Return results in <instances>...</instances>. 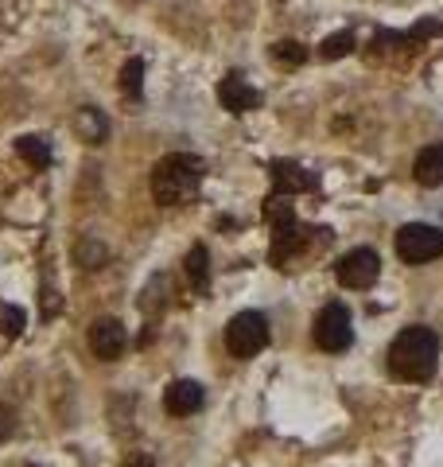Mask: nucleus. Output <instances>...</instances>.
<instances>
[{"instance_id": "obj_1", "label": "nucleus", "mask_w": 443, "mask_h": 467, "mask_svg": "<svg viewBox=\"0 0 443 467\" xmlns=\"http://www.w3.org/2000/svg\"><path fill=\"white\" fill-rule=\"evenodd\" d=\"M436 358H439V335L420 324L405 327L389 347V370L405 378V382H428L436 374Z\"/></svg>"}, {"instance_id": "obj_2", "label": "nucleus", "mask_w": 443, "mask_h": 467, "mask_svg": "<svg viewBox=\"0 0 443 467\" xmlns=\"http://www.w3.org/2000/svg\"><path fill=\"white\" fill-rule=\"evenodd\" d=\"M202 175H206V164L199 156L171 152L152 168V195H156V202H164V207H183V202L199 195Z\"/></svg>"}, {"instance_id": "obj_3", "label": "nucleus", "mask_w": 443, "mask_h": 467, "mask_svg": "<svg viewBox=\"0 0 443 467\" xmlns=\"http://www.w3.org/2000/svg\"><path fill=\"white\" fill-rule=\"evenodd\" d=\"M393 250L405 265H428V261H436L443 254V230L428 223H408L397 230Z\"/></svg>"}, {"instance_id": "obj_4", "label": "nucleus", "mask_w": 443, "mask_h": 467, "mask_svg": "<svg viewBox=\"0 0 443 467\" xmlns=\"http://www.w3.org/2000/svg\"><path fill=\"white\" fill-rule=\"evenodd\" d=\"M226 347L233 358H253L269 347V319L261 312H238L226 324Z\"/></svg>"}, {"instance_id": "obj_5", "label": "nucleus", "mask_w": 443, "mask_h": 467, "mask_svg": "<svg viewBox=\"0 0 443 467\" xmlns=\"http://www.w3.org/2000/svg\"><path fill=\"white\" fill-rule=\"evenodd\" d=\"M315 343L323 350H331V355H338V350H346L354 343V324H350L346 304H327L315 316Z\"/></svg>"}, {"instance_id": "obj_6", "label": "nucleus", "mask_w": 443, "mask_h": 467, "mask_svg": "<svg viewBox=\"0 0 443 467\" xmlns=\"http://www.w3.org/2000/svg\"><path fill=\"white\" fill-rule=\"evenodd\" d=\"M377 273H381V261L374 250H366V245H358V250H350L338 257V265H335V276H338V285L343 288H369L377 281Z\"/></svg>"}, {"instance_id": "obj_7", "label": "nucleus", "mask_w": 443, "mask_h": 467, "mask_svg": "<svg viewBox=\"0 0 443 467\" xmlns=\"http://www.w3.org/2000/svg\"><path fill=\"white\" fill-rule=\"evenodd\" d=\"M125 347H129V335H125V327H121V319H94V327H90V350L98 358H106V362H113V358H121L125 355Z\"/></svg>"}, {"instance_id": "obj_8", "label": "nucleus", "mask_w": 443, "mask_h": 467, "mask_svg": "<svg viewBox=\"0 0 443 467\" xmlns=\"http://www.w3.org/2000/svg\"><path fill=\"white\" fill-rule=\"evenodd\" d=\"M206 401V393L199 382H191V378H180V382H171L164 389V409L171 417H191V413H199Z\"/></svg>"}, {"instance_id": "obj_9", "label": "nucleus", "mask_w": 443, "mask_h": 467, "mask_svg": "<svg viewBox=\"0 0 443 467\" xmlns=\"http://www.w3.org/2000/svg\"><path fill=\"white\" fill-rule=\"evenodd\" d=\"M218 101H222V106H226L230 113H249V109L261 106V94H257L242 75H226V78L218 82Z\"/></svg>"}, {"instance_id": "obj_10", "label": "nucleus", "mask_w": 443, "mask_h": 467, "mask_svg": "<svg viewBox=\"0 0 443 467\" xmlns=\"http://www.w3.org/2000/svg\"><path fill=\"white\" fill-rule=\"evenodd\" d=\"M269 175H273V192H280V195L312 192V187H315V175H307L300 164H292V160H273Z\"/></svg>"}, {"instance_id": "obj_11", "label": "nucleus", "mask_w": 443, "mask_h": 467, "mask_svg": "<svg viewBox=\"0 0 443 467\" xmlns=\"http://www.w3.org/2000/svg\"><path fill=\"white\" fill-rule=\"evenodd\" d=\"M304 245H307V230H300V226H280V230H273V250H269V257H273V265H280V269H288V261L295 257V254H304Z\"/></svg>"}, {"instance_id": "obj_12", "label": "nucleus", "mask_w": 443, "mask_h": 467, "mask_svg": "<svg viewBox=\"0 0 443 467\" xmlns=\"http://www.w3.org/2000/svg\"><path fill=\"white\" fill-rule=\"evenodd\" d=\"M412 175L424 187H439L443 183V144H428V149L417 152V164H412Z\"/></svg>"}, {"instance_id": "obj_13", "label": "nucleus", "mask_w": 443, "mask_h": 467, "mask_svg": "<svg viewBox=\"0 0 443 467\" xmlns=\"http://www.w3.org/2000/svg\"><path fill=\"white\" fill-rule=\"evenodd\" d=\"M74 133H78L86 144H106L109 137V121H106V113L94 109V106H86L74 113Z\"/></svg>"}, {"instance_id": "obj_14", "label": "nucleus", "mask_w": 443, "mask_h": 467, "mask_svg": "<svg viewBox=\"0 0 443 467\" xmlns=\"http://www.w3.org/2000/svg\"><path fill=\"white\" fill-rule=\"evenodd\" d=\"M183 269L191 276V288H195L199 296H206V292H211V254H206V245H191Z\"/></svg>"}, {"instance_id": "obj_15", "label": "nucleus", "mask_w": 443, "mask_h": 467, "mask_svg": "<svg viewBox=\"0 0 443 467\" xmlns=\"http://www.w3.org/2000/svg\"><path fill=\"white\" fill-rule=\"evenodd\" d=\"M74 261H78L82 269H101V265H106V261H109V245L86 234V238L74 242Z\"/></svg>"}, {"instance_id": "obj_16", "label": "nucleus", "mask_w": 443, "mask_h": 467, "mask_svg": "<svg viewBox=\"0 0 443 467\" xmlns=\"http://www.w3.org/2000/svg\"><path fill=\"white\" fill-rule=\"evenodd\" d=\"M16 152H20L24 164H32L39 171L51 164V144H47V137H32V133H27V137L16 140Z\"/></svg>"}, {"instance_id": "obj_17", "label": "nucleus", "mask_w": 443, "mask_h": 467, "mask_svg": "<svg viewBox=\"0 0 443 467\" xmlns=\"http://www.w3.org/2000/svg\"><path fill=\"white\" fill-rule=\"evenodd\" d=\"M264 223H269L273 230H280V226H292V223H295L292 195H280V192H273L269 199H264Z\"/></svg>"}, {"instance_id": "obj_18", "label": "nucleus", "mask_w": 443, "mask_h": 467, "mask_svg": "<svg viewBox=\"0 0 443 467\" xmlns=\"http://www.w3.org/2000/svg\"><path fill=\"white\" fill-rule=\"evenodd\" d=\"M269 55H273V63H280V67H304V58H307L304 43H295V39H280V43H273Z\"/></svg>"}, {"instance_id": "obj_19", "label": "nucleus", "mask_w": 443, "mask_h": 467, "mask_svg": "<svg viewBox=\"0 0 443 467\" xmlns=\"http://www.w3.org/2000/svg\"><path fill=\"white\" fill-rule=\"evenodd\" d=\"M140 86H144V63L140 58H129V63L121 67V94L140 98Z\"/></svg>"}, {"instance_id": "obj_20", "label": "nucleus", "mask_w": 443, "mask_h": 467, "mask_svg": "<svg viewBox=\"0 0 443 467\" xmlns=\"http://www.w3.org/2000/svg\"><path fill=\"white\" fill-rule=\"evenodd\" d=\"M350 51H354V36H350V32L327 36V39H323V47H319V55L327 58V63H335V58H346Z\"/></svg>"}, {"instance_id": "obj_21", "label": "nucleus", "mask_w": 443, "mask_h": 467, "mask_svg": "<svg viewBox=\"0 0 443 467\" xmlns=\"http://www.w3.org/2000/svg\"><path fill=\"white\" fill-rule=\"evenodd\" d=\"M20 331H24V312H20V308H5V335H12V339H16Z\"/></svg>"}, {"instance_id": "obj_22", "label": "nucleus", "mask_w": 443, "mask_h": 467, "mask_svg": "<svg viewBox=\"0 0 443 467\" xmlns=\"http://www.w3.org/2000/svg\"><path fill=\"white\" fill-rule=\"evenodd\" d=\"M121 467H156V460L148 456V451H129Z\"/></svg>"}]
</instances>
